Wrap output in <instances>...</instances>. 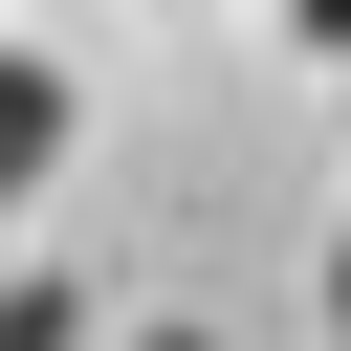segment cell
<instances>
[{"label":"cell","instance_id":"5b68a950","mask_svg":"<svg viewBox=\"0 0 351 351\" xmlns=\"http://www.w3.org/2000/svg\"><path fill=\"white\" fill-rule=\"evenodd\" d=\"M132 351H197V329H132Z\"/></svg>","mask_w":351,"mask_h":351},{"label":"cell","instance_id":"6da1fadb","mask_svg":"<svg viewBox=\"0 0 351 351\" xmlns=\"http://www.w3.org/2000/svg\"><path fill=\"white\" fill-rule=\"evenodd\" d=\"M22 176H66V66H44V44H0V197H22Z\"/></svg>","mask_w":351,"mask_h":351},{"label":"cell","instance_id":"3957f363","mask_svg":"<svg viewBox=\"0 0 351 351\" xmlns=\"http://www.w3.org/2000/svg\"><path fill=\"white\" fill-rule=\"evenodd\" d=\"M285 22H307V44H329V66H351V0H285Z\"/></svg>","mask_w":351,"mask_h":351},{"label":"cell","instance_id":"277c9868","mask_svg":"<svg viewBox=\"0 0 351 351\" xmlns=\"http://www.w3.org/2000/svg\"><path fill=\"white\" fill-rule=\"evenodd\" d=\"M329 329H351V241H329Z\"/></svg>","mask_w":351,"mask_h":351},{"label":"cell","instance_id":"7a4b0ae2","mask_svg":"<svg viewBox=\"0 0 351 351\" xmlns=\"http://www.w3.org/2000/svg\"><path fill=\"white\" fill-rule=\"evenodd\" d=\"M0 351H88V285H0Z\"/></svg>","mask_w":351,"mask_h":351}]
</instances>
